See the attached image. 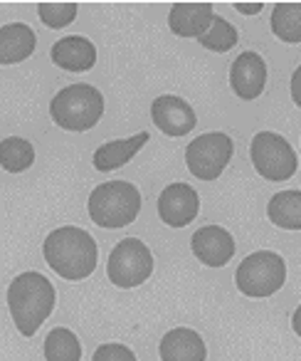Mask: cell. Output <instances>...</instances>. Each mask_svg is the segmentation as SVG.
Listing matches in <instances>:
<instances>
[{
    "label": "cell",
    "instance_id": "cell-1",
    "mask_svg": "<svg viewBox=\"0 0 301 361\" xmlns=\"http://www.w3.org/2000/svg\"><path fill=\"white\" fill-rule=\"evenodd\" d=\"M45 262L67 282L87 280L96 270L99 247L94 238L77 226L55 228L42 243Z\"/></svg>",
    "mask_w": 301,
    "mask_h": 361
},
{
    "label": "cell",
    "instance_id": "cell-2",
    "mask_svg": "<svg viewBox=\"0 0 301 361\" xmlns=\"http://www.w3.org/2000/svg\"><path fill=\"white\" fill-rule=\"evenodd\" d=\"M57 302L55 285L42 272H23L8 285V310L23 336H35Z\"/></svg>",
    "mask_w": 301,
    "mask_h": 361
},
{
    "label": "cell",
    "instance_id": "cell-3",
    "mask_svg": "<svg viewBox=\"0 0 301 361\" xmlns=\"http://www.w3.org/2000/svg\"><path fill=\"white\" fill-rule=\"evenodd\" d=\"M89 218L99 228H126L141 213V191L129 180H106L89 193Z\"/></svg>",
    "mask_w": 301,
    "mask_h": 361
},
{
    "label": "cell",
    "instance_id": "cell-4",
    "mask_svg": "<svg viewBox=\"0 0 301 361\" xmlns=\"http://www.w3.org/2000/svg\"><path fill=\"white\" fill-rule=\"evenodd\" d=\"M50 116L65 131H89L104 116V94L91 85H67L52 97Z\"/></svg>",
    "mask_w": 301,
    "mask_h": 361
},
{
    "label": "cell",
    "instance_id": "cell-5",
    "mask_svg": "<svg viewBox=\"0 0 301 361\" xmlns=\"http://www.w3.org/2000/svg\"><path fill=\"white\" fill-rule=\"evenodd\" d=\"M286 262L274 250H257L240 262L235 272V285L245 297L264 300L284 287Z\"/></svg>",
    "mask_w": 301,
    "mask_h": 361
},
{
    "label": "cell",
    "instance_id": "cell-6",
    "mask_svg": "<svg viewBox=\"0 0 301 361\" xmlns=\"http://www.w3.org/2000/svg\"><path fill=\"white\" fill-rule=\"evenodd\" d=\"M106 275L121 290H134L141 287L153 275V255L148 245L139 238H124L116 243L106 262Z\"/></svg>",
    "mask_w": 301,
    "mask_h": 361
},
{
    "label": "cell",
    "instance_id": "cell-7",
    "mask_svg": "<svg viewBox=\"0 0 301 361\" xmlns=\"http://www.w3.org/2000/svg\"><path fill=\"white\" fill-rule=\"evenodd\" d=\"M250 159L255 171L267 180H289L296 173V151L276 131H260L250 144Z\"/></svg>",
    "mask_w": 301,
    "mask_h": 361
},
{
    "label": "cell",
    "instance_id": "cell-8",
    "mask_svg": "<svg viewBox=\"0 0 301 361\" xmlns=\"http://www.w3.org/2000/svg\"><path fill=\"white\" fill-rule=\"evenodd\" d=\"M235 154V144L225 131H207L193 139L186 149L188 171L198 180H217Z\"/></svg>",
    "mask_w": 301,
    "mask_h": 361
},
{
    "label": "cell",
    "instance_id": "cell-9",
    "mask_svg": "<svg viewBox=\"0 0 301 361\" xmlns=\"http://www.w3.org/2000/svg\"><path fill=\"white\" fill-rule=\"evenodd\" d=\"M200 213V196L188 183H171L158 196V218L168 228H186Z\"/></svg>",
    "mask_w": 301,
    "mask_h": 361
},
{
    "label": "cell",
    "instance_id": "cell-10",
    "mask_svg": "<svg viewBox=\"0 0 301 361\" xmlns=\"http://www.w3.org/2000/svg\"><path fill=\"white\" fill-rule=\"evenodd\" d=\"M150 119H153V124H156L163 134L173 136V139L191 134L198 124V116H196V111H193V106L176 94L156 97L153 104H150Z\"/></svg>",
    "mask_w": 301,
    "mask_h": 361
},
{
    "label": "cell",
    "instance_id": "cell-11",
    "mask_svg": "<svg viewBox=\"0 0 301 361\" xmlns=\"http://www.w3.org/2000/svg\"><path fill=\"white\" fill-rule=\"evenodd\" d=\"M193 255L205 267H225L235 257V238L222 226H205L191 238Z\"/></svg>",
    "mask_w": 301,
    "mask_h": 361
},
{
    "label": "cell",
    "instance_id": "cell-12",
    "mask_svg": "<svg viewBox=\"0 0 301 361\" xmlns=\"http://www.w3.org/2000/svg\"><path fill=\"white\" fill-rule=\"evenodd\" d=\"M267 85V62L260 52H242L230 67V87L242 102H255Z\"/></svg>",
    "mask_w": 301,
    "mask_h": 361
},
{
    "label": "cell",
    "instance_id": "cell-13",
    "mask_svg": "<svg viewBox=\"0 0 301 361\" xmlns=\"http://www.w3.org/2000/svg\"><path fill=\"white\" fill-rule=\"evenodd\" d=\"M158 354L161 361H207V346L196 329L176 326L163 334Z\"/></svg>",
    "mask_w": 301,
    "mask_h": 361
},
{
    "label": "cell",
    "instance_id": "cell-14",
    "mask_svg": "<svg viewBox=\"0 0 301 361\" xmlns=\"http://www.w3.org/2000/svg\"><path fill=\"white\" fill-rule=\"evenodd\" d=\"M215 11L210 3H176L168 13V27L178 37H200L207 32Z\"/></svg>",
    "mask_w": 301,
    "mask_h": 361
},
{
    "label": "cell",
    "instance_id": "cell-15",
    "mask_svg": "<svg viewBox=\"0 0 301 361\" xmlns=\"http://www.w3.org/2000/svg\"><path fill=\"white\" fill-rule=\"evenodd\" d=\"M52 62L67 72H87L96 65V47L82 35H67L52 45Z\"/></svg>",
    "mask_w": 301,
    "mask_h": 361
},
{
    "label": "cell",
    "instance_id": "cell-16",
    "mask_svg": "<svg viewBox=\"0 0 301 361\" xmlns=\"http://www.w3.org/2000/svg\"><path fill=\"white\" fill-rule=\"evenodd\" d=\"M148 131H139V134L129 136V139H116V141H106L91 156V164L96 171L106 173V171H116L124 164H129L146 144H148Z\"/></svg>",
    "mask_w": 301,
    "mask_h": 361
},
{
    "label": "cell",
    "instance_id": "cell-17",
    "mask_svg": "<svg viewBox=\"0 0 301 361\" xmlns=\"http://www.w3.org/2000/svg\"><path fill=\"white\" fill-rule=\"evenodd\" d=\"M37 47L35 30L25 23H11L0 27V65H18L32 57Z\"/></svg>",
    "mask_w": 301,
    "mask_h": 361
},
{
    "label": "cell",
    "instance_id": "cell-18",
    "mask_svg": "<svg viewBox=\"0 0 301 361\" xmlns=\"http://www.w3.org/2000/svg\"><path fill=\"white\" fill-rule=\"evenodd\" d=\"M267 216L276 228L301 231V191H281L269 198Z\"/></svg>",
    "mask_w": 301,
    "mask_h": 361
},
{
    "label": "cell",
    "instance_id": "cell-19",
    "mask_svg": "<svg viewBox=\"0 0 301 361\" xmlns=\"http://www.w3.org/2000/svg\"><path fill=\"white\" fill-rule=\"evenodd\" d=\"M35 164V146L23 136H8L0 141V169L8 173H23Z\"/></svg>",
    "mask_w": 301,
    "mask_h": 361
},
{
    "label": "cell",
    "instance_id": "cell-20",
    "mask_svg": "<svg viewBox=\"0 0 301 361\" xmlns=\"http://www.w3.org/2000/svg\"><path fill=\"white\" fill-rule=\"evenodd\" d=\"M42 351L47 361H82V341L67 326H55L47 331Z\"/></svg>",
    "mask_w": 301,
    "mask_h": 361
},
{
    "label": "cell",
    "instance_id": "cell-21",
    "mask_svg": "<svg viewBox=\"0 0 301 361\" xmlns=\"http://www.w3.org/2000/svg\"><path fill=\"white\" fill-rule=\"evenodd\" d=\"M271 32L281 42L299 45L301 42V6L299 3H279L271 11Z\"/></svg>",
    "mask_w": 301,
    "mask_h": 361
},
{
    "label": "cell",
    "instance_id": "cell-22",
    "mask_svg": "<svg viewBox=\"0 0 301 361\" xmlns=\"http://www.w3.org/2000/svg\"><path fill=\"white\" fill-rule=\"evenodd\" d=\"M237 37H240L237 35V27L232 25L230 20H225L222 16H215L210 23V27H207V32L198 37V42H200L205 50L225 55V52H230L232 47L237 45Z\"/></svg>",
    "mask_w": 301,
    "mask_h": 361
},
{
    "label": "cell",
    "instance_id": "cell-23",
    "mask_svg": "<svg viewBox=\"0 0 301 361\" xmlns=\"http://www.w3.org/2000/svg\"><path fill=\"white\" fill-rule=\"evenodd\" d=\"M77 13H79V8L75 3H42V6H37L40 20L52 30H62V27L72 25Z\"/></svg>",
    "mask_w": 301,
    "mask_h": 361
},
{
    "label": "cell",
    "instance_id": "cell-24",
    "mask_svg": "<svg viewBox=\"0 0 301 361\" xmlns=\"http://www.w3.org/2000/svg\"><path fill=\"white\" fill-rule=\"evenodd\" d=\"M91 361H139L134 354V349H129L121 341H106V344L96 346Z\"/></svg>",
    "mask_w": 301,
    "mask_h": 361
},
{
    "label": "cell",
    "instance_id": "cell-25",
    "mask_svg": "<svg viewBox=\"0 0 301 361\" xmlns=\"http://www.w3.org/2000/svg\"><path fill=\"white\" fill-rule=\"evenodd\" d=\"M262 3H237L235 11L240 13V16H257V13H262Z\"/></svg>",
    "mask_w": 301,
    "mask_h": 361
},
{
    "label": "cell",
    "instance_id": "cell-26",
    "mask_svg": "<svg viewBox=\"0 0 301 361\" xmlns=\"http://www.w3.org/2000/svg\"><path fill=\"white\" fill-rule=\"evenodd\" d=\"M299 77H301V70L294 72L291 77V97H294V104H301V94H299Z\"/></svg>",
    "mask_w": 301,
    "mask_h": 361
}]
</instances>
